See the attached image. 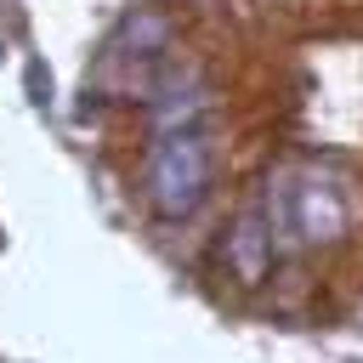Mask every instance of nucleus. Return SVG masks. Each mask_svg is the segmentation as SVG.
<instances>
[{
    "label": "nucleus",
    "instance_id": "5",
    "mask_svg": "<svg viewBox=\"0 0 363 363\" xmlns=\"http://www.w3.org/2000/svg\"><path fill=\"white\" fill-rule=\"evenodd\" d=\"M28 96H34V102H51V74H45L40 62H28Z\"/></svg>",
    "mask_w": 363,
    "mask_h": 363
},
{
    "label": "nucleus",
    "instance_id": "3",
    "mask_svg": "<svg viewBox=\"0 0 363 363\" xmlns=\"http://www.w3.org/2000/svg\"><path fill=\"white\" fill-rule=\"evenodd\" d=\"M272 210L267 204H250L233 227H227V267H233V278L244 284V289H255L261 278H267V267H272Z\"/></svg>",
    "mask_w": 363,
    "mask_h": 363
},
{
    "label": "nucleus",
    "instance_id": "1",
    "mask_svg": "<svg viewBox=\"0 0 363 363\" xmlns=\"http://www.w3.org/2000/svg\"><path fill=\"white\" fill-rule=\"evenodd\" d=\"M210 193V142L187 125V130H164L147 153V204L164 221H182L204 204Z\"/></svg>",
    "mask_w": 363,
    "mask_h": 363
},
{
    "label": "nucleus",
    "instance_id": "2",
    "mask_svg": "<svg viewBox=\"0 0 363 363\" xmlns=\"http://www.w3.org/2000/svg\"><path fill=\"white\" fill-rule=\"evenodd\" d=\"M272 227H284L306 244H335L346 233V204L329 182H301V187L284 193V210L272 216Z\"/></svg>",
    "mask_w": 363,
    "mask_h": 363
},
{
    "label": "nucleus",
    "instance_id": "4",
    "mask_svg": "<svg viewBox=\"0 0 363 363\" xmlns=\"http://www.w3.org/2000/svg\"><path fill=\"white\" fill-rule=\"evenodd\" d=\"M125 40L136 45V57H153V51H164L170 23H164L159 11H136V17H125Z\"/></svg>",
    "mask_w": 363,
    "mask_h": 363
}]
</instances>
